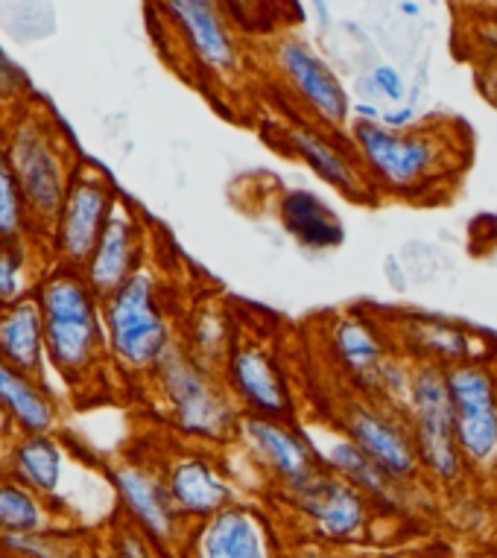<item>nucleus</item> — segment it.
Wrapping results in <instances>:
<instances>
[{
  "label": "nucleus",
  "instance_id": "39448f33",
  "mask_svg": "<svg viewBox=\"0 0 497 558\" xmlns=\"http://www.w3.org/2000/svg\"><path fill=\"white\" fill-rule=\"evenodd\" d=\"M404 415L413 430L419 459H422V474L443 488L460 485L471 471L457 441L451 392H448V377L443 366L413 363Z\"/></svg>",
  "mask_w": 497,
  "mask_h": 558
},
{
  "label": "nucleus",
  "instance_id": "4be33fe9",
  "mask_svg": "<svg viewBox=\"0 0 497 558\" xmlns=\"http://www.w3.org/2000/svg\"><path fill=\"white\" fill-rule=\"evenodd\" d=\"M120 500L132 514V521L147 532V538L167 547L179 538L182 514L175 509L173 497L167 492L165 476L153 474L144 465H118L111 471Z\"/></svg>",
  "mask_w": 497,
  "mask_h": 558
},
{
  "label": "nucleus",
  "instance_id": "ddd939ff",
  "mask_svg": "<svg viewBox=\"0 0 497 558\" xmlns=\"http://www.w3.org/2000/svg\"><path fill=\"white\" fill-rule=\"evenodd\" d=\"M7 156H10L15 179L21 184L24 202H27V211L36 220L53 226L59 211H62L71 179H74L59 141L41 123L27 120L12 132Z\"/></svg>",
  "mask_w": 497,
  "mask_h": 558
},
{
  "label": "nucleus",
  "instance_id": "bb28decb",
  "mask_svg": "<svg viewBox=\"0 0 497 558\" xmlns=\"http://www.w3.org/2000/svg\"><path fill=\"white\" fill-rule=\"evenodd\" d=\"M15 468L38 492H56L62 476V450L45 433H29V439L15 448Z\"/></svg>",
  "mask_w": 497,
  "mask_h": 558
},
{
  "label": "nucleus",
  "instance_id": "c85d7f7f",
  "mask_svg": "<svg viewBox=\"0 0 497 558\" xmlns=\"http://www.w3.org/2000/svg\"><path fill=\"white\" fill-rule=\"evenodd\" d=\"M27 214V202L10 165V156L0 149V240L21 238Z\"/></svg>",
  "mask_w": 497,
  "mask_h": 558
},
{
  "label": "nucleus",
  "instance_id": "e433bc0d",
  "mask_svg": "<svg viewBox=\"0 0 497 558\" xmlns=\"http://www.w3.org/2000/svg\"><path fill=\"white\" fill-rule=\"evenodd\" d=\"M7 418H10V415H7V410L0 407V433H3V427H7Z\"/></svg>",
  "mask_w": 497,
  "mask_h": 558
},
{
  "label": "nucleus",
  "instance_id": "20e7f679",
  "mask_svg": "<svg viewBox=\"0 0 497 558\" xmlns=\"http://www.w3.org/2000/svg\"><path fill=\"white\" fill-rule=\"evenodd\" d=\"M102 322L111 357L130 372H153L167 348L175 345L161 278L149 266H141L126 284L102 299Z\"/></svg>",
  "mask_w": 497,
  "mask_h": 558
},
{
  "label": "nucleus",
  "instance_id": "7c9ffc66",
  "mask_svg": "<svg viewBox=\"0 0 497 558\" xmlns=\"http://www.w3.org/2000/svg\"><path fill=\"white\" fill-rule=\"evenodd\" d=\"M368 80L375 85V92L384 94L389 102H401L407 97L404 76H401V71H396L392 64H375Z\"/></svg>",
  "mask_w": 497,
  "mask_h": 558
},
{
  "label": "nucleus",
  "instance_id": "aec40b11",
  "mask_svg": "<svg viewBox=\"0 0 497 558\" xmlns=\"http://www.w3.org/2000/svg\"><path fill=\"white\" fill-rule=\"evenodd\" d=\"M167 492L182 521H205L238 500L234 485L217 462L205 453H182L165 471Z\"/></svg>",
  "mask_w": 497,
  "mask_h": 558
},
{
  "label": "nucleus",
  "instance_id": "6e6552de",
  "mask_svg": "<svg viewBox=\"0 0 497 558\" xmlns=\"http://www.w3.org/2000/svg\"><path fill=\"white\" fill-rule=\"evenodd\" d=\"M451 392L453 427L469 471L497 474V366L492 360H471L445 368Z\"/></svg>",
  "mask_w": 497,
  "mask_h": 558
},
{
  "label": "nucleus",
  "instance_id": "423d86ee",
  "mask_svg": "<svg viewBox=\"0 0 497 558\" xmlns=\"http://www.w3.org/2000/svg\"><path fill=\"white\" fill-rule=\"evenodd\" d=\"M222 384L238 401L240 412L269 415V418H293L299 415L293 375L287 368L281 348L264 333L240 330L229 357L220 366Z\"/></svg>",
  "mask_w": 497,
  "mask_h": 558
},
{
  "label": "nucleus",
  "instance_id": "f704fd0d",
  "mask_svg": "<svg viewBox=\"0 0 497 558\" xmlns=\"http://www.w3.org/2000/svg\"><path fill=\"white\" fill-rule=\"evenodd\" d=\"M398 10H401V15H407V19H419V15H422V7H419L415 0H401Z\"/></svg>",
  "mask_w": 497,
  "mask_h": 558
},
{
  "label": "nucleus",
  "instance_id": "cd10ccee",
  "mask_svg": "<svg viewBox=\"0 0 497 558\" xmlns=\"http://www.w3.org/2000/svg\"><path fill=\"white\" fill-rule=\"evenodd\" d=\"M29 278V255L21 238L0 240V307L27 299Z\"/></svg>",
  "mask_w": 497,
  "mask_h": 558
},
{
  "label": "nucleus",
  "instance_id": "dca6fc26",
  "mask_svg": "<svg viewBox=\"0 0 497 558\" xmlns=\"http://www.w3.org/2000/svg\"><path fill=\"white\" fill-rule=\"evenodd\" d=\"M284 149L293 158H299L307 170L323 179L328 187L342 193L346 199L372 202L375 187L368 182L366 170L360 165L357 153L351 147V141H340L334 135V129L316 123V120L293 118L284 126Z\"/></svg>",
  "mask_w": 497,
  "mask_h": 558
},
{
  "label": "nucleus",
  "instance_id": "9d476101",
  "mask_svg": "<svg viewBox=\"0 0 497 558\" xmlns=\"http://www.w3.org/2000/svg\"><path fill=\"white\" fill-rule=\"evenodd\" d=\"M323 351L351 392L375 398L384 368L401 354L389 322L368 311H342L323 325Z\"/></svg>",
  "mask_w": 497,
  "mask_h": 558
},
{
  "label": "nucleus",
  "instance_id": "f257e3e1",
  "mask_svg": "<svg viewBox=\"0 0 497 558\" xmlns=\"http://www.w3.org/2000/svg\"><path fill=\"white\" fill-rule=\"evenodd\" d=\"M349 141L372 187L398 199H422L462 161L453 156L451 135L443 126L398 132L378 120H351Z\"/></svg>",
  "mask_w": 497,
  "mask_h": 558
},
{
  "label": "nucleus",
  "instance_id": "2eb2a0df",
  "mask_svg": "<svg viewBox=\"0 0 497 558\" xmlns=\"http://www.w3.org/2000/svg\"><path fill=\"white\" fill-rule=\"evenodd\" d=\"M175 27L187 53L214 76H234L243 71V50L234 24L220 0H156Z\"/></svg>",
  "mask_w": 497,
  "mask_h": 558
},
{
  "label": "nucleus",
  "instance_id": "1a4fd4ad",
  "mask_svg": "<svg viewBox=\"0 0 497 558\" xmlns=\"http://www.w3.org/2000/svg\"><path fill=\"white\" fill-rule=\"evenodd\" d=\"M269 64L278 80L287 85V92L293 94V100L314 114L311 120L328 129H349L351 114H354L349 92L337 71L325 62L323 53L307 38L295 33L272 38Z\"/></svg>",
  "mask_w": 497,
  "mask_h": 558
},
{
  "label": "nucleus",
  "instance_id": "0eeeda50",
  "mask_svg": "<svg viewBox=\"0 0 497 558\" xmlns=\"http://www.w3.org/2000/svg\"><path fill=\"white\" fill-rule=\"evenodd\" d=\"M331 424H337L360 450H366L368 457L401 485H410L424 476L410 422L396 407L375 401L368 395L351 392L337 403Z\"/></svg>",
  "mask_w": 497,
  "mask_h": 558
},
{
  "label": "nucleus",
  "instance_id": "72a5a7b5",
  "mask_svg": "<svg viewBox=\"0 0 497 558\" xmlns=\"http://www.w3.org/2000/svg\"><path fill=\"white\" fill-rule=\"evenodd\" d=\"M483 88H486L488 97L497 102V62L488 68L486 74H483Z\"/></svg>",
  "mask_w": 497,
  "mask_h": 558
},
{
  "label": "nucleus",
  "instance_id": "b1692460",
  "mask_svg": "<svg viewBox=\"0 0 497 558\" xmlns=\"http://www.w3.org/2000/svg\"><path fill=\"white\" fill-rule=\"evenodd\" d=\"M45 348V319L38 299H21L0 307V357L21 368L24 375L36 377L41 368Z\"/></svg>",
  "mask_w": 497,
  "mask_h": 558
},
{
  "label": "nucleus",
  "instance_id": "6ab92c4d",
  "mask_svg": "<svg viewBox=\"0 0 497 558\" xmlns=\"http://www.w3.org/2000/svg\"><path fill=\"white\" fill-rule=\"evenodd\" d=\"M144 264V226L138 214L132 211L126 202L114 205L109 226L97 240L88 264L83 266L85 281L100 299H109L114 290L130 281Z\"/></svg>",
  "mask_w": 497,
  "mask_h": 558
},
{
  "label": "nucleus",
  "instance_id": "c756f323",
  "mask_svg": "<svg viewBox=\"0 0 497 558\" xmlns=\"http://www.w3.org/2000/svg\"><path fill=\"white\" fill-rule=\"evenodd\" d=\"M41 523V509L33 497L12 483H0V526L12 532H29Z\"/></svg>",
  "mask_w": 497,
  "mask_h": 558
},
{
  "label": "nucleus",
  "instance_id": "4c0bfd02",
  "mask_svg": "<svg viewBox=\"0 0 497 558\" xmlns=\"http://www.w3.org/2000/svg\"><path fill=\"white\" fill-rule=\"evenodd\" d=\"M488 3H495V7H497V0H488Z\"/></svg>",
  "mask_w": 497,
  "mask_h": 558
},
{
  "label": "nucleus",
  "instance_id": "f03ea898",
  "mask_svg": "<svg viewBox=\"0 0 497 558\" xmlns=\"http://www.w3.org/2000/svg\"><path fill=\"white\" fill-rule=\"evenodd\" d=\"M47 357L68 380H83L109 351L102 299L74 266L56 269L38 290Z\"/></svg>",
  "mask_w": 497,
  "mask_h": 558
},
{
  "label": "nucleus",
  "instance_id": "f8f14e48",
  "mask_svg": "<svg viewBox=\"0 0 497 558\" xmlns=\"http://www.w3.org/2000/svg\"><path fill=\"white\" fill-rule=\"evenodd\" d=\"M234 441L278 485V492L311 480L316 471L325 468L311 433L293 418H269V415L243 412Z\"/></svg>",
  "mask_w": 497,
  "mask_h": 558
},
{
  "label": "nucleus",
  "instance_id": "412c9836",
  "mask_svg": "<svg viewBox=\"0 0 497 558\" xmlns=\"http://www.w3.org/2000/svg\"><path fill=\"white\" fill-rule=\"evenodd\" d=\"M311 433V430H307ZM316 450H319V459L328 471H334L342 480H349L351 485H357L360 492L378 506L380 512H398L404 509V492L407 485H401L398 480L384 471V468L368 457L366 450H360L354 441L346 436V433L337 427V424H328L325 427V439L314 436Z\"/></svg>",
  "mask_w": 497,
  "mask_h": 558
},
{
  "label": "nucleus",
  "instance_id": "7ed1b4c3",
  "mask_svg": "<svg viewBox=\"0 0 497 558\" xmlns=\"http://www.w3.org/2000/svg\"><path fill=\"white\" fill-rule=\"evenodd\" d=\"M153 384L165 401L170 422L187 439L226 445L238 436L240 407L222 384L220 368L196 360L182 342L167 348V354L153 366Z\"/></svg>",
  "mask_w": 497,
  "mask_h": 558
},
{
  "label": "nucleus",
  "instance_id": "9b49d317",
  "mask_svg": "<svg viewBox=\"0 0 497 558\" xmlns=\"http://www.w3.org/2000/svg\"><path fill=\"white\" fill-rule=\"evenodd\" d=\"M284 500L295 514L311 523L316 538L328 544H357L368 535L375 514L380 512L357 485L323 468L311 480L284 488Z\"/></svg>",
  "mask_w": 497,
  "mask_h": 558
},
{
  "label": "nucleus",
  "instance_id": "a878e982",
  "mask_svg": "<svg viewBox=\"0 0 497 558\" xmlns=\"http://www.w3.org/2000/svg\"><path fill=\"white\" fill-rule=\"evenodd\" d=\"M0 407L27 433H47L53 424V403L33 384V377L0 357Z\"/></svg>",
  "mask_w": 497,
  "mask_h": 558
},
{
  "label": "nucleus",
  "instance_id": "5701e85b",
  "mask_svg": "<svg viewBox=\"0 0 497 558\" xmlns=\"http://www.w3.org/2000/svg\"><path fill=\"white\" fill-rule=\"evenodd\" d=\"M284 231L311 252H331L346 240V226L331 205L307 187H284L276 202Z\"/></svg>",
  "mask_w": 497,
  "mask_h": 558
},
{
  "label": "nucleus",
  "instance_id": "a211bd4d",
  "mask_svg": "<svg viewBox=\"0 0 497 558\" xmlns=\"http://www.w3.org/2000/svg\"><path fill=\"white\" fill-rule=\"evenodd\" d=\"M187 558H276V541L258 509L234 500L196 523Z\"/></svg>",
  "mask_w": 497,
  "mask_h": 558
},
{
  "label": "nucleus",
  "instance_id": "393cba45",
  "mask_svg": "<svg viewBox=\"0 0 497 558\" xmlns=\"http://www.w3.org/2000/svg\"><path fill=\"white\" fill-rule=\"evenodd\" d=\"M238 337V319L231 316L229 307H222L220 302H205L187 316V330H184L182 345L196 360L220 368L222 360L229 357L231 345H234Z\"/></svg>",
  "mask_w": 497,
  "mask_h": 558
},
{
  "label": "nucleus",
  "instance_id": "2f4dec72",
  "mask_svg": "<svg viewBox=\"0 0 497 558\" xmlns=\"http://www.w3.org/2000/svg\"><path fill=\"white\" fill-rule=\"evenodd\" d=\"M378 123H384L387 129H413L419 126V114H415L413 106H398V109H389V111H380Z\"/></svg>",
  "mask_w": 497,
  "mask_h": 558
},
{
  "label": "nucleus",
  "instance_id": "473e14b6",
  "mask_svg": "<svg viewBox=\"0 0 497 558\" xmlns=\"http://www.w3.org/2000/svg\"><path fill=\"white\" fill-rule=\"evenodd\" d=\"M311 3V10H314L316 21H319V27H328V21H331V12H328V0H307Z\"/></svg>",
  "mask_w": 497,
  "mask_h": 558
},
{
  "label": "nucleus",
  "instance_id": "c9c22d12",
  "mask_svg": "<svg viewBox=\"0 0 497 558\" xmlns=\"http://www.w3.org/2000/svg\"><path fill=\"white\" fill-rule=\"evenodd\" d=\"M12 76H15L12 74V64L7 62V56L0 53V80H12Z\"/></svg>",
  "mask_w": 497,
  "mask_h": 558
},
{
  "label": "nucleus",
  "instance_id": "f3484780",
  "mask_svg": "<svg viewBox=\"0 0 497 558\" xmlns=\"http://www.w3.org/2000/svg\"><path fill=\"white\" fill-rule=\"evenodd\" d=\"M398 351L410 363H436L451 368L471 360H488L480 354V333L462 322L433 316V313H398L389 319Z\"/></svg>",
  "mask_w": 497,
  "mask_h": 558
},
{
  "label": "nucleus",
  "instance_id": "4468645a",
  "mask_svg": "<svg viewBox=\"0 0 497 558\" xmlns=\"http://www.w3.org/2000/svg\"><path fill=\"white\" fill-rule=\"evenodd\" d=\"M118 205V196L111 191L109 179L92 167L74 170L62 211L50 226L53 231V248L62 266L83 269L92 257L97 240L109 226V217Z\"/></svg>",
  "mask_w": 497,
  "mask_h": 558
}]
</instances>
